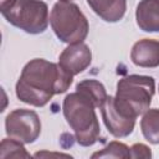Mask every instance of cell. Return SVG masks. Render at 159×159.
Listing matches in <instances>:
<instances>
[{"mask_svg": "<svg viewBox=\"0 0 159 159\" xmlns=\"http://www.w3.org/2000/svg\"><path fill=\"white\" fill-rule=\"evenodd\" d=\"M0 158H31V154L25 149L24 143L14 138H4L0 144Z\"/></svg>", "mask_w": 159, "mask_h": 159, "instance_id": "cell-14", "label": "cell"}, {"mask_svg": "<svg viewBox=\"0 0 159 159\" xmlns=\"http://www.w3.org/2000/svg\"><path fill=\"white\" fill-rule=\"evenodd\" d=\"M94 108L92 101L77 91L67 94L62 103L63 117L75 132L76 142L82 147L93 145L101 134Z\"/></svg>", "mask_w": 159, "mask_h": 159, "instance_id": "cell-2", "label": "cell"}, {"mask_svg": "<svg viewBox=\"0 0 159 159\" xmlns=\"http://www.w3.org/2000/svg\"><path fill=\"white\" fill-rule=\"evenodd\" d=\"M155 93V81L152 76L129 75L117 83L114 103L127 116L135 118L147 112Z\"/></svg>", "mask_w": 159, "mask_h": 159, "instance_id": "cell-3", "label": "cell"}, {"mask_svg": "<svg viewBox=\"0 0 159 159\" xmlns=\"http://www.w3.org/2000/svg\"><path fill=\"white\" fill-rule=\"evenodd\" d=\"M132 62L143 68L159 66V41L155 39H142L137 41L130 51Z\"/></svg>", "mask_w": 159, "mask_h": 159, "instance_id": "cell-9", "label": "cell"}, {"mask_svg": "<svg viewBox=\"0 0 159 159\" xmlns=\"http://www.w3.org/2000/svg\"><path fill=\"white\" fill-rule=\"evenodd\" d=\"M142 134L150 144H159V108H149L140 119Z\"/></svg>", "mask_w": 159, "mask_h": 159, "instance_id": "cell-13", "label": "cell"}, {"mask_svg": "<svg viewBox=\"0 0 159 159\" xmlns=\"http://www.w3.org/2000/svg\"><path fill=\"white\" fill-rule=\"evenodd\" d=\"M5 132L9 137L22 142L34 143L41 133V120L35 111L17 108L11 111L5 118Z\"/></svg>", "mask_w": 159, "mask_h": 159, "instance_id": "cell-6", "label": "cell"}, {"mask_svg": "<svg viewBox=\"0 0 159 159\" xmlns=\"http://www.w3.org/2000/svg\"><path fill=\"white\" fill-rule=\"evenodd\" d=\"M93 159L96 158H122L128 159L130 158V148L122 142L113 140L109 142L102 150H98L91 155Z\"/></svg>", "mask_w": 159, "mask_h": 159, "instance_id": "cell-15", "label": "cell"}, {"mask_svg": "<svg viewBox=\"0 0 159 159\" xmlns=\"http://www.w3.org/2000/svg\"><path fill=\"white\" fill-rule=\"evenodd\" d=\"M1 14L9 24L31 35L45 32L50 21L48 6L42 0H15Z\"/></svg>", "mask_w": 159, "mask_h": 159, "instance_id": "cell-5", "label": "cell"}, {"mask_svg": "<svg viewBox=\"0 0 159 159\" xmlns=\"http://www.w3.org/2000/svg\"><path fill=\"white\" fill-rule=\"evenodd\" d=\"M135 20L140 30L159 32V0H140L135 9Z\"/></svg>", "mask_w": 159, "mask_h": 159, "instance_id": "cell-10", "label": "cell"}, {"mask_svg": "<svg viewBox=\"0 0 159 159\" xmlns=\"http://www.w3.org/2000/svg\"><path fill=\"white\" fill-rule=\"evenodd\" d=\"M130 158H152V150L143 143H135L130 147Z\"/></svg>", "mask_w": 159, "mask_h": 159, "instance_id": "cell-16", "label": "cell"}, {"mask_svg": "<svg viewBox=\"0 0 159 159\" xmlns=\"http://www.w3.org/2000/svg\"><path fill=\"white\" fill-rule=\"evenodd\" d=\"M87 4L106 22H118L127 11V0H87Z\"/></svg>", "mask_w": 159, "mask_h": 159, "instance_id": "cell-11", "label": "cell"}, {"mask_svg": "<svg viewBox=\"0 0 159 159\" xmlns=\"http://www.w3.org/2000/svg\"><path fill=\"white\" fill-rule=\"evenodd\" d=\"M101 114L106 128L113 137L125 138L132 134L135 125V118H132L118 109L114 103V97H107L101 107Z\"/></svg>", "mask_w": 159, "mask_h": 159, "instance_id": "cell-7", "label": "cell"}, {"mask_svg": "<svg viewBox=\"0 0 159 159\" xmlns=\"http://www.w3.org/2000/svg\"><path fill=\"white\" fill-rule=\"evenodd\" d=\"M35 158H42V157H66V158H72V155L70 154H65V153H51V152H37L34 154Z\"/></svg>", "mask_w": 159, "mask_h": 159, "instance_id": "cell-17", "label": "cell"}, {"mask_svg": "<svg viewBox=\"0 0 159 159\" xmlns=\"http://www.w3.org/2000/svg\"><path fill=\"white\" fill-rule=\"evenodd\" d=\"M91 62L92 51L83 42L68 45L58 57L60 66L73 77L83 72L91 65Z\"/></svg>", "mask_w": 159, "mask_h": 159, "instance_id": "cell-8", "label": "cell"}, {"mask_svg": "<svg viewBox=\"0 0 159 159\" xmlns=\"http://www.w3.org/2000/svg\"><path fill=\"white\" fill-rule=\"evenodd\" d=\"M72 81L73 76L65 71L60 63L34 58L24 66L15 86V93L26 104L43 107L53 96L65 93Z\"/></svg>", "mask_w": 159, "mask_h": 159, "instance_id": "cell-1", "label": "cell"}, {"mask_svg": "<svg viewBox=\"0 0 159 159\" xmlns=\"http://www.w3.org/2000/svg\"><path fill=\"white\" fill-rule=\"evenodd\" d=\"M50 25L57 39L68 45L83 42L89 31L87 17L72 1H57L52 6Z\"/></svg>", "mask_w": 159, "mask_h": 159, "instance_id": "cell-4", "label": "cell"}, {"mask_svg": "<svg viewBox=\"0 0 159 159\" xmlns=\"http://www.w3.org/2000/svg\"><path fill=\"white\" fill-rule=\"evenodd\" d=\"M60 1H72V0H60Z\"/></svg>", "mask_w": 159, "mask_h": 159, "instance_id": "cell-18", "label": "cell"}, {"mask_svg": "<svg viewBox=\"0 0 159 159\" xmlns=\"http://www.w3.org/2000/svg\"><path fill=\"white\" fill-rule=\"evenodd\" d=\"M76 91L91 99L96 108H101L108 97L104 86L97 80H83L78 82L76 86Z\"/></svg>", "mask_w": 159, "mask_h": 159, "instance_id": "cell-12", "label": "cell"}]
</instances>
